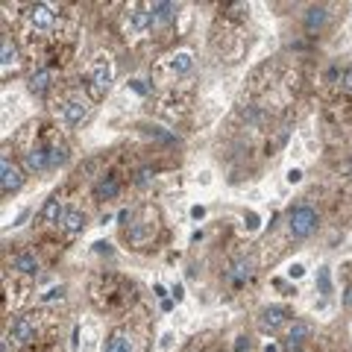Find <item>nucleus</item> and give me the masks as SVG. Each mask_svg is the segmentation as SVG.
I'll use <instances>...</instances> for the list:
<instances>
[{
	"label": "nucleus",
	"instance_id": "obj_1",
	"mask_svg": "<svg viewBox=\"0 0 352 352\" xmlns=\"http://www.w3.org/2000/svg\"><path fill=\"white\" fill-rule=\"evenodd\" d=\"M9 144L18 153L21 164L30 176H47L62 170L71 162V138L59 124H53L47 115L30 118L24 126L12 132Z\"/></svg>",
	"mask_w": 352,
	"mask_h": 352
},
{
	"label": "nucleus",
	"instance_id": "obj_2",
	"mask_svg": "<svg viewBox=\"0 0 352 352\" xmlns=\"http://www.w3.org/2000/svg\"><path fill=\"white\" fill-rule=\"evenodd\" d=\"M62 314L59 308H24L6 323L3 332V352H44L59 340Z\"/></svg>",
	"mask_w": 352,
	"mask_h": 352
},
{
	"label": "nucleus",
	"instance_id": "obj_3",
	"mask_svg": "<svg viewBox=\"0 0 352 352\" xmlns=\"http://www.w3.org/2000/svg\"><path fill=\"white\" fill-rule=\"evenodd\" d=\"M118 36L124 38L129 50L138 53H153V59L162 56L170 38L164 36L153 15V3L144 0H132V3H120L118 12Z\"/></svg>",
	"mask_w": 352,
	"mask_h": 352
},
{
	"label": "nucleus",
	"instance_id": "obj_4",
	"mask_svg": "<svg viewBox=\"0 0 352 352\" xmlns=\"http://www.w3.org/2000/svg\"><path fill=\"white\" fill-rule=\"evenodd\" d=\"M88 300L100 314L112 317V320H124L132 311H138V285L124 273L115 270H97L88 279Z\"/></svg>",
	"mask_w": 352,
	"mask_h": 352
},
{
	"label": "nucleus",
	"instance_id": "obj_5",
	"mask_svg": "<svg viewBox=\"0 0 352 352\" xmlns=\"http://www.w3.org/2000/svg\"><path fill=\"white\" fill-rule=\"evenodd\" d=\"M118 220H120V238H124L126 250L132 252H150L168 238L164 217L159 206L153 203H138L132 208H124Z\"/></svg>",
	"mask_w": 352,
	"mask_h": 352
},
{
	"label": "nucleus",
	"instance_id": "obj_6",
	"mask_svg": "<svg viewBox=\"0 0 352 352\" xmlns=\"http://www.w3.org/2000/svg\"><path fill=\"white\" fill-rule=\"evenodd\" d=\"M247 18H250L247 3L220 6L214 24L208 30V44H212L214 56H220V62H241V56L247 53V32H244Z\"/></svg>",
	"mask_w": 352,
	"mask_h": 352
},
{
	"label": "nucleus",
	"instance_id": "obj_7",
	"mask_svg": "<svg viewBox=\"0 0 352 352\" xmlns=\"http://www.w3.org/2000/svg\"><path fill=\"white\" fill-rule=\"evenodd\" d=\"M94 100L85 94V88L76 82V76L68 74L65 76V82L59 85V91L50 97L47 103V118L53 120V124H59L65 132L80 129L82 124H88V118L94 115Z\"/></svg>",
	"mask_w": 352,
	"mask_h": 352
},
{
	"label": "nucleus",
	"instance_id": "obj_8",
	"mask_svg": "<svg viewBox=\"0 0 352 352\" xmlns=\"http://www.w3.org/2000/svg\"><path fill=\"white\" fill-rule=\"evenodd\" d=\"M150 115L170 126H188L194 118V88L191 85H173V88H156L147 100Z\"/></svg>",
	"mask_w": 352,
	"mask_h": 352
},
{
	"label": "nucleus",
	"instance_id": "obj_9",
	"mask_svg": "<svg viewBox=\"0 0 352 352\" xmlns=\"http://www.w3.org/2000/svg\"><path fill=\"white\" fill-rule=\"evenodd\" d=\"M115 56L109 53L106 47H97L88 53V59L82 62V68L76 71V82L85 88V94L91 97L94 103L106 100V94L112 91V82H115Z\"/></svg>",
	"mask_w": 352,
	"mask_h": 352
},
{
	"label": "nucleus",
	"instance_id": "obj_10",
	"mask_svg": "<svg viewBox=\"0 0 352 352\" xmlns=\"http://www.w3.org/2000/svg\"><path fill=\"white\" fill-rule=\"evenodd\" d=\"M147 340H150V320L138 308V311H132L129 317L118 320L109 329L100 352H147Z\"/></svg>",
	"mask_w": 352,
	"mask_h": 352
},
{
	"label": "nucleus",
	"instance_id": "obj_11",
	"mask_svg": "<svg viewBox=\"0 0 352 352\" xmlns=\"http://www.w3.org/2000/svg\"><path fill=\"white\" fill-rule=\"evenodd\" d=\"M258 270H261V261H258V252L250 250V247H241L235 252H229V258L223 261V270H220V282H223L226 294H244L250 291L258 279Z\"/></svg>",
	"mask_w": 352,
	"mask_h": 352
},
{
	"label": "nucleus",
	"instance_id": "obj_12",
	"mask_svg": "<svg viewBox=\"0 0 352 352\" xmlns=\"http://www.w3.org/2000/svg\"><path fill=\"white\" fill-rule=\"evenodd\" d=\"M194 71V50L191 47H170L164 50L162 56L153 59V85L156 88H173V85H182L185 80L191 76Z\"/></svg>",
	"mask_w": 352,
	"mask_h": 352
},
{
	"label": "nucleus",
	"instance_id": "obj_13",
	"mask_svg": "<svg viewBox=\"0 0 352 352\" xmlns=\"http://www.w3.org/2000/svg\"><path fill=\"white\" fill-rule=\"evenodd\" d=\"M44 267H47V258H44L38 244H12L3 252V276H12L24 285L36 282Z\"/></svg>",
	"mask_w": 352,
	"mask_h": 352
},
{
	"label": "nucleus",
	"instance_id": "obj_14",
	"mask_svg": "<svg viewBox=\"0 0 352 352\" xmlns=\"http://www.w3.org/2000/svg\"><path fill=\"white\" fill-rule=\"evenodd\" d=\"M129 188V168H124L120 162H106L100 164V170L94 173L91 185H88V194H91L94 206H112L115 200L124 197V191Z\"/></svg>",
	"mask_w": 352,
	"mask_h": 352
},
{
	"label": "nucleus",
	"instance_id": "obj_15",
	"mask_svg": "<svg viewBox=\"0 0 352 352\" xmlns=\"http://www.w3.org/2000/svg\"><path fill=\"white\" fill-rule=\"evenodd\" d=\"M320 223H323L320 208L308 200H300L285 212V238H288L291 244H302V241L320 232Z\"/></svg>",
	"mask_w": 352,
	"mask_h": 352
},
{
	"label": "nucleus",
	"instance_id": "obj_16",
	"mask_svg": "<svg viewBox=\"0 0 352 352\" xmlns=\"http://www.w3.org/2000/svg\"><path fill=\"white\" fill-rule=\"evenodd\" d=\"M71 200H74V185L65 182L41 203V208H38V235H56V229L62 223L65 212H68Z\"/></svg>",
	"mask_w": 352,
	"mask_h": 352
},
{
	"label": "nucleus",
	"instance_id": "obj_17",
	"mask_svg": "<svg viewBox=\"0 0 352 352\" xmlns=\"http://www.w3.org/2000/svg\"><path fill=\"white\" fill-rule=\"evenodd\" d=\"M0 68H3V82L18 74H27L30 68L24 44L15 36V30H9V24H3V36H0Z\"/></svg>",
	"mask_w": 352,
	"mask_h": 352
},
{
	"label": "nucleus",
	"instance_id": "obj_18",
	"mask_svg": "<svg viewBox=\"0 0 352 352\" xmlns=\"http://www.w3.org/2000/svg\"><path fill=\"white\" fill-rule=\"evenodd\" d=\"M24 76H27V91L36 97V100H41L44 106H47L50 97L59 91V85L65 82V76L68 74H59V71L47 68V65H30Z\"/></svg>",
	"mask_w": 352,
	"mask_h": 352
},
{
	"label": "nucleus",
	"instance_id": "obj_19",
	"mask_svg": "<svg viewBox=\"0 0 352 352\" xmlns=\"http://www.w3.org/2000/svg\"><path fill=\"white\" fill-rule=\"evenodd\" d=\"M27 168L21 164V159H18V153L12 150V144H3V156H0V194L6 197H15L21 188L27 185Z\"/></svg>",
	"mask_w": 352,
	"mask_h": 352
},
{
	"label": "nucleus",
	"instance_id": "obj_20",
	"mask_svg": "<svg viewBox=\"0 0 352 352\" xmlns=\"http://www.w3.org/2000/svg\"><path fill=\"white\" fill-rule=\"evenodd\" d=\"M294 323V311L288 305H264L261 311H258V317H256V326H258V332L261 335H279V332H285Z\"/></svg>",
	"mask_w": 352,
	"mask_h": 352
},
{
	"label": "nucleus",
	"instance_id": "obj_21",
	"mask_svg": "<svg viewBox=\"0 0 352 352\" xmlns=\"http://www.w3.org/2000/svg\"><path fill=\"white\" fill-rule=\"evenodd\" d=\"M85 226H88V208L82 206L80 197H74L71 206H68V212H65V217H62L59 229H56V238H62V241H74L76 235H82V232H85Z\"/></svg>",
	"mask_w": 352,
	"mask_h": 352
},
{
	"label": "nucleus",
	"instance_id": "obj_22",
	"mask_svg": "<svg viewBox=\"0 0 352 352\" xmlns=\"http://www.w3.org/2000/svg\"><path fill=\"white\" fill-rule=\"evenodd\" d=\"M311 340H314V323L302 320V317H294V323L285 329V335H282V346L291 352H302Z\"/></svg>",
	"mask_w": 352,
	"mask_h": 352
},
{
	"label": "nucleus",
	"instance_id": "obj_23",
	"mask_svg": "<svg viewBox=\"0 0 352 352\" xmlns=\"http://www.w3.org/2000/svg\"><path fill=\"white\" fill-rule=\"evenodd\" d=\"M329 21H332V6H308L305 15H302V30L305 36H320V32L329 27Z\"/></svg>",
	"mask_w": 352,
	"mask_h": 352
},
{
	"label": "nucleus",
	"instance_id": "obj_24",
	"mask_svg": "<svg viewBox=\"0 0 352 352\" xmlns=\"http://www.w3.org/2000/svg\"><path fill=\"white\" fill-rule=\"evenodd\" d=\"M141 129H144V135L153 141V144H162V147H179V135H176V132H170V129L150 126V124H144Z\"/></svg>",
	"mask_w": 352,
	"mask_h": 352
},
{
	"label": "nucleus",
	"instance_id": "obj_25",
	"mask_svg": "<svg viewBox=\"0 0 352 352\" xmlns=\"http://www.w3.org/2000/svg\"><path fill=\"white\" fill-rule=\"evenodd\" d=\"M340 305H344L346 314H352V261L344 267V291H340Z\"/></svg>",
	"mask_w": 352,
	"mask_h": 352
},
{
	"label": "nucleus",
	"instance_id": "obj_26",
	"mask_svg": "<svg viewBox=\"0 0 352 352\" xmlns=\"http://www.w3.org/2000/svg\"><path fill=\"white\" fill-rule=\"evenodd\" d=\"M317 294H320L323 300H329V296H332V273H329V267L317 270Z\"/></svg>",
	"mask_w": 352,
	"mask_h": 352
},
{
	"label": "nucleus",
	"instance_id": "obj_27",
	"mask_svg": "<svg viewBox=\"0 0 352 352\" xmlns=\"http://www.w3.org/2000/svg\"><path fill=\"white\" fill-rule=\"evenodd\" d=\"M250 346H252V344H250V338H247V335H241V338H238V344H235V352H244V349H250Z\"/></svg>",
	"mask_w": 352,
	"mask_h": 352
},
{
	"label": "nucleus",
	"instance_id": "obj_28",
	"mask_svg": "<svg viewBox=\"0 0 352 352\" xmlns=\"http://www.w3.org/2000/svg\"><path fill=\"white\" fill-rule=\"evenodd\" d=\"M288 179H291V182H300V179H302V173H300V170H291V173H288Z\"/></svg>",
	"mask_w": 352,
	"mask_h": 352
}]
</instances>
